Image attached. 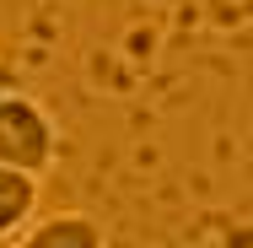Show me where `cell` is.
Listing matches in <instances>:
<instances>
[{"instance_id": "cell-2", "label": "cell", "mask_w": 253, "mask_h": 248, "mask_svg": "<svg viewBox=\"0 0 253 248\" xmlns=\"http://www.w3.org/2000/svg\"><path fill=\"white\" fill-rule=\"evenodd\" d=\"M16 248H108V238H102V227L92 216H81V210H54L43 221H27Z\"/></svg>"}, {"instance_id": "cell-1", "label": "cell", "mask_w": 253, "mask_h": 248, "mask_svg": "<svg viewBox=\"0 0 253 248\" xmlns=\"http://www.w3.org/2000/svg\"><path fill=\"white\" fill-rule=\"evenodd\" d=\"M54 156H59V130H54L49 108L22 92H5L0 98V167L43 178Z\"/></svg>"}, {"instance_id": "cell-4", "label": "cell", "mask_w": 253, "mask_h": 248, "mask_svg": "<svg viewBox=\"0 0 253 248\" xmlns=\"http://www.w3.org/2000/svg\"><path fill=\"white\" fill-rule=\"evenodd\" d=\"M0 248H11V243H0Z\"/></svg>"}, {"instance_id": "cell-3", "label": "cell", "mask_w": 253, "mask_h": 248, "mask_svg": "<svg viewBox=\"0 0 253 248\" xmlns=\"http://www.w3.org/2000/svg\"><path fill=\"white\" fill-rule=\"evenodd\" d=\"M33 210H38V178L0 167V243H5L11 232H22V227L33 221Z\"/></svg>"}]
</instances>
